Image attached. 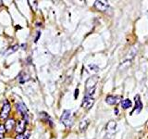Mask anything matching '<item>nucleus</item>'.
I'll return each mask as SVG.
<instances>
[{"instance_id": "f257e3e1", "label": "nucleus", "mask_w": 148, "mask_h": 139, "mask_svg": "<svg viewBox=\"0 0 148 139\" xmlns=\"http://www.w3.org/2000/svg\"><path fill=\"white\" fill-rule=\"evenodd\" d=\"M60 122H61L67 128H71L73 124V118L71 115V110H64L63 113L60 118Z\"/></svg>"}, {"instance_id": "f03ea898", "label": "nucleus", "mask_w": 148, "mask_h": 139, "mask_svg": "<svg viewBox=\"0 0 148 139\" xmlns=\"http://www.w3.org/2000/svg\"><path fill=\"white\" fill-rule=\"evenodd\" d=\"M10 110H11L10 103H9L8 100H5L1 112H0V120H7L9 113H10Z\"/></svg>"}, {"instance_id": "7ed1b4c3", "label": "nucleus", "mask_w": 148, "mask_h": 139, "mask_svg": "<svg viewBox=\"0 0 148 139\" xmlns=\"http://www.w3.org/2000/svg\"><path fill=\"white\" fill-rule=\"evenodd\" d=\"M16 106H17V110L23 117V120H25L26 122H28V120H29V113H28V109L26 108L24 103L18 102V103H17Z\"/></svg>"}, {"instance_id": "20e7f679", "label": "nucleus", "mask_w": 148, "mask_h": 139, "mask_svg": "<svg viewBox=\"0 0 148 139\" xmlns=\"http://www.w3.org/2000/svg\"><path fill=\"white\" fill-rule=\"evenodd\" d=\"M98 80H99V77L97 75H94L90 78H88L86 83H85L86 91L91 90V89H92V88H95V85H96L97 82H98Z\"/></svg>"}, {"instance_id": "39448f33", "label": "nucleus", "mask_w": 148, "mask_h": 139, "mask_svg": "<svg viewBox=\"0 0 148 139\" xmlns=\"http://www.w3.org/2000/svg\"><path fill=\"white\" fill-rule=\"evenodd\" d=\"M26 124H27V122L25 120H18L16 122V126H15V132L18 133V134H21V133H23L25 132V129H26Z\"/></svg>"}, {"instance_id": "423d86ee", "label": "nucleus", "mask_w": 148, "mask_h": 139, "mask_svg": "<svg viewBox=\"0 0 148 139\" xmlns=\"http://www.w3.org/2000/svg\"><path fill=\"white\" fill-rule=\"evenodd\" d=\"M95 104V99L92 97H87L85 96V98L83 99L82 103V107L84 108L85 109H90L92 106Z\"/></svg>"}, {"instance_id": "0eeeda50", "label": "nucleus", "mask_w": 148, "mask_h": 139, "mask_svg": "<svg viewBox=\"0 0 148 139\" xmlns=\"http://www.w3.org/2000/svg\"><path fill=\"white\" fill-rule=\"evenodd\" d=\"M134 100H135V108H134L132 113H139V112H141V110L143 109V103H142V101H141L140 96L136 95L135 96H134Z\"/></svg>"}, {"instance_id": "6e6552de", "label": "nucleus", "mask_w": 148, "mask_h": 139, "mask_svg": "<svg viewBox=\"0 0 148 139\" xmlns=\"http://www.w3.org/2000/svg\"><path fill=\"white\" fill-rule=\"evenodd\" d=\"M95 7L98 9L99 11H106L108 8L109 7L108 2L106 1H95Z\"/></svg>"}, {"instance_id": "1a4fd4ad", "label": "nucleus", "mask_w": 148, "mask_h": 139, "mask_svg": "<svg viewBox=\"0 0 148 139\" xmlns=\"http://www.w3.org/2000/svg\"><path fill=\"white\" fill-rule=\"evenodd\" d=\"M116 128H117V122L115 120H110L106 125V131L109 133H113L116 131Z\"/></svg>"}, {"instance_id": "9d476101", "label": "nucleus", "mask_w": 148, "mask_h": 139, "mask_svg": "<svg viewBox=\"0 0 148 139\" xmlns=\"http://www.w3.org/2000/svg\"><path fill=\"white\" fill-rule=\"evenodd\" d=\"M120 96H108L106 98V102L109 105H116L119 101Z\"/></svg>"}, {"instance_id": "9b49d317", "label": "nucleus", "mask_w": 148, "mask_h": 139, "mask_svg": "<svg viewBox=\"0 0 148 139\" xmlns=\"http://www.w3.org/2000/svg\"><path fill=\"white\" fill-rule=\"evenodd\" d=\"M15 120H14V119H8V120L6 122V123H5V128H6V131H10V130H12V128L15 126Z\"/></svg>"}, {"instance_id": "f8f14e48", "label": "nucleus", "mask_w": 148, "mask_h": 139, "mask_svg": "<svg viewBox=\"0 0 148 139\" xmlns=\"http://www.w3.org/2000/svg\"><path fill=\"white\" fill-rule=\"evenodd\" d=\"M89 123H90V120H88V119H84V120H82V122H80V130L82 132H83V131H85V130L87 129V127H88V125H89Z\"/></svg>"}, {"instance_id": "ddd939ff", "label": "nucleus", "mask_w": 148, "mask_h": 139, "mask_svg": "<svg viewBox=\"0 0 148 139\" xmlns=\"http://www.w3.org/2000/svg\"><path fill=\"white\" fill-rule=\"evenodd\" d=\"M41 118L43 119L44 122H48V123L51 125V126H53V122H52V120H51L50 116H49L47 113H45V112H41Z\"/></svg>"}, {"instance_id": "4468645a", "label": "nucleus", "mask_w": 148, "mask_h": 139, "mask_svg": "<svg viewBox=\"0 0 148 139\" xmlns=\"http://www.w3.org/2000/svg\"><path fill=\"white\" fill-rule=\"evenodd\" d=\"M121 106H122V108L123 109H129V108H131L132 107V101L130 100L129 98H126V99H123L121 101Z\"/></svg>"}, {"instance_id": "2eb2a0df", "label": "nucleus", "mask_w": 148, "mask_h": 139, "mask_svg": "<svg viewBox=\"0 0 148 139\" xmlns=\"http://www.w3.org/2000/svg\"><path fill=\"white\" fill-rule=\"evenodd\" d=\"M30 133H23L21 134H18L15 139H29Z\"/></svg>"}, {"instance_id": "dca6fc26", "label": "nucleus", "mask_w": 148, "mask_h": 139, "mask_svg": "<svg viewBox=\"0 0 148 139\" xmlns=\"http://www.w3.org/2000/svg\"><path fill=\"white\" fill-rule=\"evenodd\" d=\"M5 133H6V128H5V125L0 124V139H2L4 137Z\"/></svg>"}, {"instance_id": "f3484780", "label": "nucleus", "mask_w": 148, "mask_h": 139, "mask_svg": "<svg viewBox=\"0 0 148 139\" xmlns=\"http://www.w3.org/2000/svg\"><path fill=\"white\" fill-rule=\"evenodd\" d=\"M18 45L12 46V47H9V48H8V51L7 50V54L8 55V54H11V53H13V52H15V51L18 50Z\"/></svg>"}, {"instance_id": "a211bd4d", "label": "nucleus", "mask_w": 148, "mask_h": 139, "mask_svg": "<svg viewBox=\"0 0 148 139\" xmlns=\"http://www.w3.org/2000/svg\"><path fill=\"white\" fill-rule=\"evenodd\" d=\"M78 93H79V89H76L75 90V95H74V97H75V98H77V97H78Z\"/></svg>"}]
</instances>
